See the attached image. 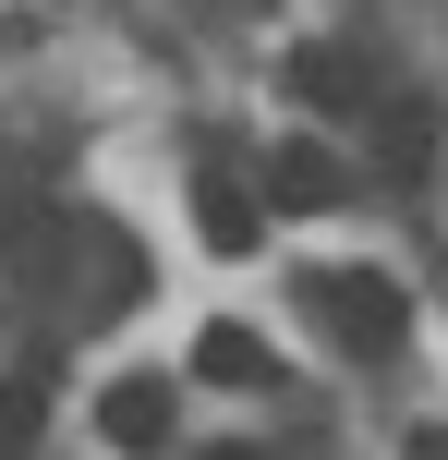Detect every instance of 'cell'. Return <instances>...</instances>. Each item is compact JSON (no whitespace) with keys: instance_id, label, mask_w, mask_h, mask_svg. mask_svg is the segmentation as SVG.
<instances>
[{"instance_id":"obj_1","label":"cell","mask_w":448,"mask_h":460,"mask_svg":"<svg viewBox=\"0 0 448 460\" xmlns=\"http://www.w3.org/2000/svg\"><path fill=\"white\" fill-rule=\"evenodd\" d=\"M303 303H315V327H328L339 351H400V327H412V291L388 267H315Z\"/></svg>"},{"instance_id":"obj_2","label":"cell","mask_w":448,"mask_h":460,"mask_svg":"<svg viewBox=\"0 0 448 460\" xmlns=\"http://www.w3.org/2000/svg\"><path fill=\"white\" fill-rule=\"evenodd\" d=\"M267 207H291V218H328V207H352V170H339V146H315V134H291V146H267Z\"/></svg>"},{"instance_id":"obj_3","label":"cell","mask_w":448,"mask_h":460,"mask_svg":"<svg viewBox=\"0 0 448 460\" xmlns=\"http://www.w3.org/2000/svg\"><path fill=\"white\" fill-rule=\"evenodd\" d=\"M194 243H206V254H255V243H267L255 182H242V170L218 158V146H206V170H194Z\"/></svg>"},{"instance_id":"obj_4","label":"cell","mask_w":448,"mask_h":460,"mask_svg":"<svg viewBox=\"0 0 448 460\" xmlns=\"http://www.w3.org/2000/svg\"><path fill=\"white\" fill-rule=\"evenodd\" d=\"M170 400H182L170 376H110V400H97V437H110L121 460H158V448H170Z\"/></svg>"},{"instance_id":"obj_5","label":"cell","mask_w":448,"mask_h":460,"mask_svg":"<svg viewBox=\"0 0 448 460\" xmlns=\"http://www.w3.org/2000/svg\"><path fill=\"white\" fill-rule=\"evenodd\" d=\"M436 146H448L436 97H388V110H376V170H388V182H425V170H436Z\"/></svg>"},{"instance_id":"obj_6","label":"cell","mask_w":448,"mask_h":460,"mask_svg":"<svg viewBox=\"0 0 448 460\" xmlns=\"http://www.w3.org/2000/svg\"><path fill=\"white\" fill-rule=\"evenodd\" d=\"M291 97H303V110H364V61H352V49H328V37H315V49H291Z\"/></svg>"},{"instance_id":"obj_7","label":"cell","mask_w":448,"mask_h":460,"mask_svg":"<svg viewBox=\"0 0 448 460\" xmlns=\"http://www.w3.org/2000/svg\"><path fill=\"white\" fill-rule=\"evenodd\" d=\"M194 376H218V388H255V376H267V340H255V327H231V315L194 327Z\"/></svg>"},{"instance_id":"obj_8","label":"cell","mask_w":448,"mask_h":460,"mask_svg":"<svg viewBox=\"0 0 448 460\" xmlns=\"http://www.w3.org/2000/svg\"><path fill=\"white\" fill-rule=\"evenodd\" d=\"M37 448H48V388L13 376V388H0V460H37Z\"/></svg>"},{"instance_id":"obj_9","label":"cell","mask_w":448,"mask_h":460,"mask_svg":"<svg viewBox=\"0 0 448 460\" xmlns=\"http://www.w3.org/2000/svg\"><path fill=\"white\" fill-rule=\"evenodd\" d=\"M194 460H267V448H194Z\"/></svg>"}]
</instances>
